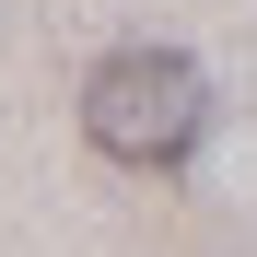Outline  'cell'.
<instances>
[{
    "label": "cell",
    "mask_w": 257,
    "mask_h": 257,
    "mask_svg": "<svg viewBox=\"0 0 257 257\" xmlns=\"http://www.w3.org/2000/svg\"><path fill=\"white\" fill-rule=\"evenodd\" d=\"M210 128V82L187 47H105L94 82H82V141H94L105 164H141V176H164V164H187Z\"/></svg>",
    "instance_id": "cell-1"
}]
</instances>
